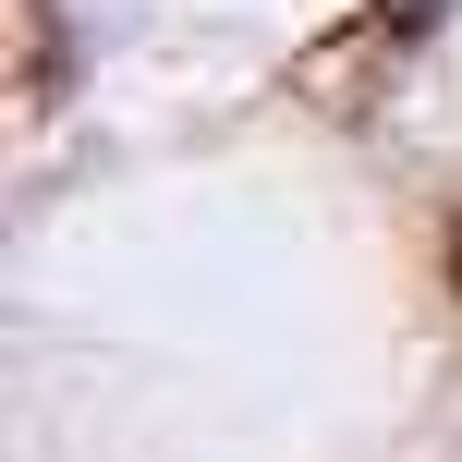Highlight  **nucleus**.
Listing matches in <instances>:
<instances>
[{
  "label": "nucleus",
  "instance_id": "obj_1",
  "mask_svg": "<svg viewBox=\"0 0 462 462\" xmlns=\"http://www.w3.org/2000/svg\"><path fill=\"white\" fill-rule=\"evenodd\" d=\"M49 97H61V13L24 0V110H49Z\"/></svg>",
  "mask_w": 462,
  "mask_h": 462
}]
</instances>
